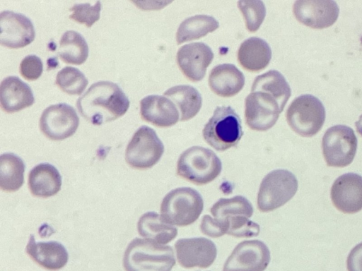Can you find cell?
Masks as SVG:
<instances>
[{
	"instance_id": "obj_1",
	"label": "cell",
	"mask_w": 362,
	"mask_h": 271,
	"mask_svg": "<svg viewBox=\"0 0 362 271\" xmlns=\"http://www.w3.org/2000/svg\"><path fill=\"white\" fill-rule=\"evenodd\" d=\"M81 115L94 125H101L123 116L129 100L122 88L111 81L94 83L76 102Z\"/></svg>"
},
{
	"instance_id": "obj_16",
	"label": "cell",
	"mask_w": 362,
	"mask_h": 271,
	"mask_svg": "<svg viewBox=\"0 0 362 271\" xmlns=\"http://www.w3.org/2000/svg\"><path fill=\"white\" fill-rule=\"evenodd\" d=\"M330 197L339 211L354 214L362 210V176L356 173H346L333 183Z\"/></svg>"
},
{
	"instance_id": "obj_33",
	"label": "cell",
	"mask_w": 362,
	"mask_h": 271,
	"mask_svg": "<svg viewBox=\"0 0 362 271\" xmlns=\"http://www.w3.org/2000/svg\"><path fill=\"white\" fill-rule=\"evenodd\" d=\"M100 10L101 3L100 1L95 2L93 5L90 3L76 4L69 8V11H71L69 18L90 28L99 20Z\"/></svg>"
},
{
	"instance_id": "obj_19",
	"label": "cell",
	"mask_w": 362,
	"mask_h": 271,
	"mask_svg": "<svg viewBox=\"0 0 362 271\" xmlns=\"http://www.w3.org/2000/svg\"><path fill=\"white\" fill-rule=\"evenodd\" d=\"M1 107L6 113L19 112L35 102L30 87L17 76L3 79L0 88Z\"/></svg>"
},
{
	"instance_id": "obj_4",
	"label": "cell",
	"mask_w": 362,
	"mask_h": 271,
	"mask_svg": "<svg viewBox=\"0 0 362 271\" xmlns=\"http://www.w3.org/2000/svg\"><path fill=\"white\" fill-rule=\"evenodd\" d=\"M203 207V199L197 191L189 187H181L165 195L160 205V213L168 223L185 227L199 218Z\"/></svg>"
},
{
	"instance_id": "obj_23",
	"label": "cell",
	"mask_w": 362,
	"mask_h": 271,
	"mask_svg": "<svg viewBox=\"0 0 362 271\" xmlns=\"http://www.w3.org/2000/svg\"><path fill=\"white\" fill-rule=\"evenodd\" d=\"M238 61L248 71L257 72L265 68L272 59V49L263 39L252 37L240 44Z\"/></svg>"
},
{
	"instance_id": "obj_15",
	"label": "cell",
	"mask_w": 362,
	"mask_h": 271,
	"mask_svg": "<svg viewBox=\"0 0 362 271\" xmlns=\"http://www.w3.org/2000/svg\"><path fill=\"white\" fill-rule=\"evenodd\" d=\"M293 12L296 18L303 25L322 29L336 22L339 9L334 1L303 0L295 1Z\"/></svg>"
},
{
	"instance_id": "obj_36",
	"label": "cell",
	"mask_w": 362,
	"mask_h": 271,
	"mask_svg": "<svg viewBox=\"0 0 362 271\" xmlns=\"http://www.w3.org/2000/svg\"><path fill=\"white\" fill-rule=\"evenodd\" d=\"M346 265L348 271H362V242L350 251Z\"/></svg>"
},
{
	"instance_id": "obj_11",
	"label": "cell",
	"mask_w": 362,
	"mask_h": 271,
	"mask_svg": "<svg viewBox=\"0 0 362 271\" xmlns=\"http://www.w3.org/2000/svg\"><path fill=\"white\" fill-rule=\"evenodd\" d=\"M78 124L76 110L66 103L49 106L42 112L39 121L42 133L52 140H62L71 136Z\"/></svg>"
},
{
	"instance_id": "obj_8",
	"label": "cell",
	"mask_w": 362,
	"mask_h": 271,
	"mask_svg": "<svg viewBox=\"0 0 362 271\" xmlns=\"http://www.w3.org/2000/svg\"><path fill=\"white\" fill-rule=\"evenodd\" d=\"M357 138L354 130L344 125L329 128L322 140V149L329 167H345L354 160L357 150Z\"/></svg>"
},
{
	"instance_id": "obj_26",
	"label": "cell",
	"mask_w": 362,
	"mask_h": 271,
	"mask_svg": "<svg viewBox=\"0 0 362 271\" xmlns=\"http://www.w3.org/2000/svg\"><path fill=\"white\" fill-rule=\"evenodd\" d=\"M25 164L18 155L6 152L0 156V187L6 192L18 191L23 184Z\"/></svg>"
},
{
	"instance_id": "obj_12",
	"label": "cell",
	"mask_w": 362,
	"mask_h": 271,
	"mask_svg": "<svg viewBox=\"0 0 362 271\" xmlns=\"http://www.w3.org/2000/svg\"><path fill=\"white\" fill-rule=\"evenodd\" d=\"M270 261L268 247L261 241L238 243L227 258L223 271H264Z\"/></svg>"
},
{
	"instance_id": "obj_31",
	"label": "cell",
	"mask_w": 362,
	"mask_h": 271,
	"mask_svg": "<svg viewBox=\"0 0 362 271\" xmlns=\"http://www.w3.org/2000/svg\"><path fill=\"white\" fill-rule=\"evenodd\" d=\"M55 83L67 94L81 95L86 88L88 80L78 68L65 66L57 73Z\"/></svg>"
},
{
	"instance_id": "obj_28",
	"label": "cell",
	"mask_w": 362,
	"mask_h": 271,
	"mask_svg": "<svg viewBox=\"0 0 362 271\" xmlns=\"http://www.w3.org/2000/svg\"><path fill=\"white\" fill-rule=\"evenodd\" d=\"M219 27L218 22L212 16L196 15L184 20L178 27L176 40L178 44L197 40L212 32Z\"/></svg>"
},
{
	"instance_id": "obj_34",
	"label": "cell",
	"mask_w": 362,
	"mask_h": 271,
	"mask_svg": "<svg viewBox=\"0 0 362 271\" xmlns=\"http://www.w3.org/2000/svg\"><path fill=\"white\" fill-rule=\"evenodd\" d=\"M42 61L36 55H28L21 61L19 66L20 73L28 80H37L42 75Z\"/></svg>"
},
{
	"instance_id": "obj_10",
	"label": "cell",
	"mask_w": 362,
	"mask_h": 271,
	"mask_svg": "<svg viewBox=\"0 0 362 271\" xmlns=\"http://www.w3.org/2000/svg\"><path fill=\"white\" fill-rule=\"evenodd\" d=\"M163 152L164 145L156 131L147 126H142L128 143L125 159L134 169H146L160 160Z\"/></svg>"
},
{
	"instance_id": "obj_30",
	"label": "cell",
	"mask_w": 362,
	"mask_h": 271,
	"mask_svg": "<svg viewBox=\"0 0 362 271\" xmlns=\"http://www.w3.org/2000/svg\"><path fill=\"white\" fill-rule=\"evenodd\" d=\"M214 218L222 219L233 216L252 217L253 207L245 197L237 195L231 198H221L211 208Z\"/></svg>"
},
{
	"instance_id": "obj_32",
	"label": "cell",
	"mask_w": 362,
	"mask_h": 271,
	"mask_svg": "<svg viewBox=\"0 0 362 271\" xmlns=\"http://www.w3.org/2000/svg\"><path fill=\"white\" fill-rule=\"evenodd\" d=\"M238 7L243 15L247 29L252 32L257 31L266 16L264 2L259 0L239 1Z\"/></svg>"
},
{
	"instance_id": "obj_35",
	"label": "cell",
	"mask_w": 362,
	"mask_h": 271,
	"mask_svg": "<svg viewBox=\"0 0 362 271\" xmlns=\"http://www.w3.org/2000/svg\"><path fill=\"white\" fill-rule=\"evenodd\" d=\"M200 229L205 235L214 238L221 236L226 234L221 221L216 218H212L208 215L202 217Z\"/></svg>"
},
{
	"instance_id": "obj_17",
	"label": "cell",
	"mask_w": 362,
	"mask_h": 271,
	"mask_svg": "<svg viewBox=\"0 0 362 271\" xmlns=\"http://www.w3.org/2000/svg\"><path fill=\"white\" fill-rule=\"evenodd\" d=\"M213 59L211 49L203 42L183 45L178 49L176 55L180 69L186 78L193 82L204 78L206 68Z\"/></svg>"
},
{
	"instance_id": "obj_7",
	"label": "cell",
	"mask_w": 362,
	"mask_h": 271,
	"mask_svg": "<svg viewBox=\"0 0 362 271\" xmlns=\"http://www.w3.org/2000/svg\"><path fill=\"white\" fill-rule=\"evenodd\" d=\"M298 190V180L286 169L272 171L262 179L257 195L258 209L272 211L289 201Z\"/></svg>"
},
{
	"instance_id": "obj_6",
	"label": "cell",
	"mask_w": 362,
	"mask_h": 271,
	"mask_svg": "<svg viewBox=\"0 0 362 271\" xmlns=\"http://www.w3.org/2000/svg\"><path fill=\"white\" fill-rule=\"evenodd\" d=\"M325 109L321 101L310 94L294 99L286 114L291 129L303 137L317 134L325 123Z\"/></svg>"
},
{
	"instance_id": "obj_20",
	"label": "cell",
	"mask_w": 362,
	"mask_h": 271,
	"mask_svg": "<svg viewBox=\"0 0 362 271\" xmlns=\"http://www.w3.org/2000/svg\"><path fill=\"white\" fill-rule=\"evenodd\" d=\"M26 253L39 265L49 270H58L66 265L69 259L65 247L54 241H35L30 236Z\"/></svg>"
},
{
	"instance_id": "obj_18",
	"label": "cell",
	"mask_w": 362,
	"mask_h": 271,
	"mask_svg": "<svg viewBox=\"0 0 362 271\" xmlns=\"http://www.w3.org/2000/svg\"><path fill=\"white\" fill-rule=\"evenodd\" d=\"M141 118L158 127H169L179 121V111L166 96L151 95L140 101Z\"/></svg>"
},
{
	"instance_id": "obj_25",
	"label": "cell",
	"mask_w": 362,
	"mask_h": 271,
	"mask_svg": "<svg viewBox=\"0 0 362 271\" xmlns=\"http://www.w3.org/2000/svg\"><path fill=\"white\" fill-rule=\"evenodd\" d=\"M179 108L180 121L192 119L199 112L202 98L199 91L191 85H180L172 87L164 92Z\"/></svg>"
},
{
	"instance_id": "obj_9",
	"label": "cell",
	"mask_w": 362,
	"mask_h": 271,
	"mask_svg": "<svg viewBox=\"0 0 362 271\" xmlns=\"http://www.w3.org/2000/svg\"><path fill=\"white\" fill-rule=\"evenodd\" d=\"M285 104L275 96L262 90H251L245 100V118L252 130L264 131L278 120Z\"/></svg>"
},
{
	"instance_id": "obj_21",
	"label": "cell",
	"mask_w": 362,
	"mask_h": 271,
	"mask_svg": "<svg viewBox=\"0 0 362 271\" xmlns=\"http://www.w3.org/2000/svg\"><path fill=\"white\" fill-rule=\"evenodd\" d=\"M245 85L243 73L233 64L214 67L209 76V85L217 95L224 97L238 94Z\"/></svg>"
},
{
	"instance_id": "obj_5",
	"label": "cell",
	"mask_w": 362,
	"mask_h": 271,
	"mask_svg": "<svg viewBox=\"0 0 362 271\" xmlns=\"http://www.w3.org/2000/svg\"><path fill=\"white\" fill-rule=\"evenodd\" d=\"M202 134L209 145L218 151H224L235 146L242 138L241 120L230 106L217 107Z\"/></svg>"
},
{
	"instance_id": "obj_27",
	"label": "cell",
	"mask_w": 362,
	"mask_h": 271,
	"mask_svg": "<svg viewBox=\"0 0 362 271\" xmlns=\"http://www.w3.org/2000/svg\"><path fill=\"white\" fill-rule=\"evenodd\" d=\"M58 55L66 64H82L88 56V44L79 32L66 31L59 40Z\"/></svg>"
},
{
	"instance_id": "obj_37",
	"label": "cell",
	"mask_w": 362,
	"mask_h": 271,
	"mask_svg": "<svg viewBox=\"0 0 362 271\" xmlns=\"http://www.w3.org/2000/svg\"><path fill=\"white\" fill-rule=\"evenodd\" d=\"M357 132L362 136V114L359 116L358 120L355 123Z\"/></svg>"
},
{
	"instance_id": "obj_29",
	"label": "cell",
	"mask_w": 362,
	"mask_h": 271,
	"mask_svg": "<svg viewBox=\"0 0 362 271\" xmlns=\"http://www.w3.org/2000/svg\"><path fill=\"white\" fill-rule=\"evenodd\" d=\"M251 90H262L269 92L286 105L291 90L283 75L276 71L271 70L255 78Z\"/></svg>"
},
{
	"instance_id": "obj_13",
	"label": "cell",
	"mask_w": 362,
	"mask_h": 271,
	"mask_svg": "<svg viewBox=\"0 0 362 271\" xmlns=\"http://www.w3.org/2000/svg\"><path fill=\"white\" fill-rule=\"evenodd\" d=\"M177 259L185 268H206L214 262L217 250L213 241L203 238L180 239L175 244Z\"/></svg>"
},
{
	"instance_id": "obj_22",
	"label": "cell",
	"mask_w": 362,
	"mask_h": 271,
	"mask_svg": "<svg viewBox=\"0 0 362 271\" xmlns=\"http://www.w3.org/2000/svg\"><path fill=\"white\" fill-rule=\"evenodd\" d=\"M28 186L33 195L49 198L60 191L62 177L55 167L49 163H40L30 170Z\"/></svg>"
},
{
	"instance_id": "obj_3",
	"label": "cell",
	"mask_w": 362,
	"mask_h": 271,
	"mask_svg": "<svg viewBox=\"0 0 362 271\" xmlns=\"http://www.w3.org/2000/svg\"><path fill=\"white\" fill-rule=\"evenodd\" d=\"M222 164L210 149L193 146L184 151L177 163V174L197 185L214 181L221 173Z\"/></svg>"
},
{
	"instance_id": "obj_24",
	"label": "cell",
	"mask_w": 362,
	"mask_h": 271,
	"mask_svg": "<svg viewBox=\"0 0 362 271\" xmlns=\"http://www.w3.org/2000/svg\"><path fill=\"white\" fill-rule=\"evenodd\" d=\"M137 229L141 236L160 244L171 241L177 234L173 225L165 222L161 215L155 212H148L141 216Z\"/></svg>"
},
{
	"instance_id": "obj_14",
	"label": "cell",
	"mask_w": 362,
	"mask_h": 271,
	"mask_svg": "<svg viewBox=\"0 0 362 271\" xmlns=\"http://www.w3.org/2000/svg\"><path fill=\"white\" fill-rule=\"evenodd\" d=\"M0 42L11 49L24 47L35 39L32 21L22 13L4 11L0 14Z\"/></svg>"
},
{
	"instance_id": "obj_2",
	"label": "cell",
	"mask_w": 362,
	"mask_h": 271,
	"mask_svg": "<svg viewBox=\"0 0 362 271\" xmlns=\"http://www.w3.org/2000/svg\"><path fill=\"white\" fill-rule=\"evenodd\" d=\"M175 264L173 248L148 239L136 238L123 257L126 271H170Z\"/></svg>"
}]
</instances>
